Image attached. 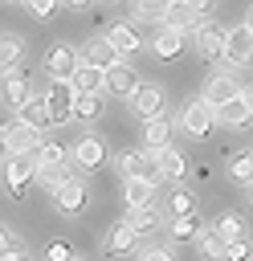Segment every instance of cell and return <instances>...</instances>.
Listing matches in <instances>:
<instances>
[{"label": "cell", "mask_w": 253, "mask_h": 261, "mask_svg": "<svg viewBox=\"0 0 253 261\" xmlns=\"http://www.w3.org/2000/svg\"><path fill=\"white\" fill-rule=\"evenodd\" d=\"M180 126H184V135H192V139H208L212 126H216V106L204 102V98H192V102L180 110Z\"/></svg>", "instance_id": "cell-1"}, {"label": "cell", "mask_w": 253, "mask_h": 261, "mask_svg": "<svg viewBox=\"0 0 253 261\" xmlns=\"http://www.w3.org/2000/svg\"><path fill=\"white\" fill-rule=\"evenodd\" d=\"M69 163L78 167V171H98V167H106V143L98 139V135H82L73 147H69Z\"/></svg>", "instance_id": "cell-2"}, {"label": "cell", "mask_w": 253, "mask_h": 261, "mask_svg": "<svg viewBox=\"0 0 253 261\" xmlns=\"http://www.w3.org/2000/svg\"><path fill=\"white\" fill-rule=\"evenodd\" d=\"M118 167H122V175L127 179H147V184H159L163 179V171H159V159L151 155V151H122L118 155Z\"/></svg>", "instance_id": "cell-3"}, {"label": "cell", "mask_w": 253, "mask_h": 261, "mask_svg": "<svg viewBox=\"0 0 253 261\" xmlns=\"http://www.w3.org/2000/svg\"><path fill=\"white\" fill-rule=\"evenodd\" d=\"M37 179V155H12V159H4V188L20 200L24 196V188Z\"/></svg>", "instance_id": "cell-4"}, {"label": "cell", "mask_w": 253, "mask_h": 261, "mask_svg": "<svg viewBox=\"0 0 253 261\" xmlns=\"http://www.w3.org/2000/svg\"><path fill=\"white\" fill-rule=\"evenodd\" d=\"M78 65H82V53H78L73 45H53V49L45 53V73H49V82H69Z\"/></svg>", "instance_id": "cell-5"}, {"label": "cell", "mask_w": 253, "mask_h": 261, "mask_svg": "<svg viewBox=\"0 0 253 261\" xmlns=\"http://www.w3.org/2000/svg\"><path fill=\"white\" fill-rule=\"evenodd\" d=\"M45 102H49L53 126H57V122H69V118H73V102H78V90H73V82H49V94H45Z\"/></svg>", "instance_id": "cell-6"}, {"label": "cell", "mask_w": 253, "mask_h": 261, "mask_svg": "<svg viewBox=\"0 0 253 261\" xmlns=\"http://www.w3.org/2000/svg\"><path fill=\"white\" fill-rule=\"evenodd\" d=\"M4 130H8V151H12V155H37V151H41V130L29 126L24 118L4 122Z\"/></svg>", "instance_id": "cell-7"}, {"label": "cell", "mask_w": 253, "mask_h": 261, "mask_svg": "<svg viewBox=\"0 0 253 261\" xmlns=\"http://www.w3.org/2000/svg\"><path fill=\"white\" fill-rule=\"evenodd\" d=\"M245 90H241V82L233 77V73H224V69H216V73H208V82H204V102H212V106H220V102H233V98H241Z\"/></svg>", "instance_id": "cell-8"}, {"label": "cell", "mask_w": 253, "mask_h": 261, "mask_svg": "<svg viewBox=\"0 0 253 261\" xmlns=\"http://www.w3.org/2000/svg\"><path fill=\"white\" fill-rule=\"evenodd\" d=\"M53 208H57L61 216H78V212L86 208V184H82L78 175H69V179L53 192Z\"/></svg>", "instance_id": "cell-9"}, {"label": "cell", "mask_w": 253, "mask_h": 261, "mask_svg": "<svg viewBox=\"0 0 253 261\" xmlns=\"http://www.w3.org/2000/svg\"><path fill=\"white\" fill-rule=\"evenodd\" d=\"M224 41H229V29H220V24H200L196 29V49H200V57L204 61H216V57H224Z\"/></svg>", "instance_id": "cell-10"}, {"label": "cell", "mask_w": 253, "mask_h": 261, "mask_svg": "<svg viewBox=\"0 0 253 261\" xmlns=\"http://www.w3.org/2000/svg\"><path fill=\"white\" fill-rule=\"evenodd\" d=\"M143 82H139V73L127 65V61H114L110 69H106V94H118V98H131L135 90H139Z\"/></svg>", "instance_id": "cell-11"}, {"label": "cell", "mask_w": 253, "mask_h": 261, "mask_svg": "<svg viewBox=\"0 0 253 261\" xmlns=\"http://www.w3.org/2000/svg\"><path fill=\"white\" fill-rule=\"evenodd\" d=\"M33 98V90H29V77L20 73V69H12L8 77H4V86H0V102L8 106V110H16L20 114V106Z\"/></svg>", "instance_id": "cell-12"}, {"label": "cell", "mask_w": 253, "mask_h": 261, "mask_svg": "<svg viewBox=\"0 0 253 261\" xmlns=\"http://www.w3.org/2000/svg\"><path fill=\"white\" fill-rule=\"evenodd\" d=\"M131 110L147 122V118H159L163 114V90L159 86H139L135 94H131Z\"/></svg>", "instance_id": "cell-13"}, {"label": "cell", "mask_w": 253, "mask_h": 261, "mask_svg": "<svg viewBox=\"0 0 253 261\" xmlns=\"http://www.w3.org/2000/svg\"><path fill=\"white\" fill-rule=\"evenodd\" d=\"M224 57H229L233 65H249V61H253V33H249V24H241V29H229Z\"/></svg>", "instance_id": "cell-14"}, {"label": "cell", "mask_w": 253, "mask_h": 261, "mask_svg": "<svg viewBox=\"0 0 253 261\" xmlns=\"http://www.w3.org/2000/svg\"><path fill=\"white\" fill-rule=\"evenodd\" d=\"M163 24H167V29H175V33H192V29H200L204 20H200V12H196L188 0H171V8H167V16H163Z\"/></svg>", "instance_id": "cell-15"}, {"label": "cell", "mask_w": 253, "mask_h": 261, "mask_svg": "<svg viewBox=\"0 0 253 261\" xmlns=\"http://www.w3.org/2000/svg\"><path fill=\"white\" fill-rule=\"evenodd\" d=\"M135 245H139V232H135L127 220H118V224L106 232V241H102V253H106V257H118V253H131Z\"/></svg>", "instance_id": "cell-16"}, {"label": "cell", "mask_w": 253, "mask_h": 261, "mask_svg": "<svg viewBox=\"0 0 253 261\" xmlns=\"http://www.w3.org/2000/svg\"><path fill=\"white\" fill-rule=\"evenodd\" d=\"M151 53L159 57V61H175L180 53H184V33H175V29H159L155 37H151Z\"/></svg>", "instance_id": "cell-17"}, {"label": "cell", "mask_w": 253, "mask_h": 261, "mask_svg": "<svg viewBox=\"0 0 253 261\" xmlns=\"http://www.w3.org/2000/svg\"><path fill=\"white\" fill-rule=\"evenodd\" d=\"M114 61H118V53H114V45H110L106 37H94V41H86V49H82V65L110 69Z\"/></svg>", "instance_id": "cell-18"}, {"label": "cell", "mask_w": 253, "mask_h": 261, "mask_svg": "<svg viewBox=\"0 0 253 261\" xmlns=\"http://www.w3.org/2000/svg\"><path fill=\"white\" fill-rule=\"evenodd\" d=\"M167 139H171V118L167 114H159V118H147L143 122V151H163L167 147Z\"/></svg>", "instance_id": "cell-19"}, {"label": "cell", "mask_w": 253, "mask_h": 261, "mask_svg": "<svg viewBox=\"0 0 253 261\" xmlns=\"http://www.w3.org/2000/svg\"><path fill=\"white\" fill-rule=\"evenodd\" d=\"M216 122H220V126H249V122H253V114H249L245 94H241V98H233V102H220V106H216Z\"/></svg>", "instance_id": "cell-20"}, {"label": "cell", "mask_w": 253, "mask_h": 261, "mask_svg": "<svg viewBox=\"0 0 253 261\" xmlns=\"http://www.w3.org/2000/svg\"><path fill=\"white\" fill-rule=\"evenodd\" d=\"M155 159H159V171H163V179H184V175L192 171L188 155H184V151H175V147H163V151H155Z\"/></svg>", "instance_id": "cell-21"}, {"label": "cell", "mask_w": 253, "mask_h": 261, "mask_svg": "<svg viewBox=\"0 0 253 261\" xmlns=\"http://www.w3.org/2000/svg\"><path fill=\"white\" fill-rule=\"evenodd\" d=\"M69 82H73V90H78V94H102V90H106V69H94V65H78Z\"/></svg>", "instance_id": "cell-22"}, {"label": "cell", "mask_w": 253, "mask_h": 261, "mask_svg": "<svg viewBox=\"0 0 253 261\" xmlns=\"http://www.w3.org/2000/svg\"><path fill=\"white\" fill-rule=\"evenodd\" d=\"M200 232H204V224H200V216H196V212H192V216H175V220H171V228H167L171 245H188V241H200Z\"/></svg>", "instance_id": "cell-23"}, {"label": "cell", "mask_w": 253, "mask_h": 261, "mask_svg": "<svg viewBox=\"0 0 253 261\" xmlns=\"http://www.w3.org/2000/svg\"><path fill=\"white\" fill-rule=\"evenodd\" d=\"M106 41L114 45V53H118V57H127V53H139V49H143V41H139V33H135L131 24H114V29L106 33Z\"/></svg>", "instance_id": "cell-24"}, {"label": "cell", "mask_w": 253, "mask_h": 261, "mask_svg": "<svg viewBox=\"0 0 253 261\" xmlns=\"http://www.w3.org/2000/svg\"><path fill=\"white\" fill-rule=\"evenodd\" d=\"M16 118H24V122H29V126H37V130H45V126H53V114H49V102H45V98H37V94H33V98H29L24 106H20V114H16Z\"/></svg>", "instance_id": "cell-25"}, {"label": "cell", "mask_w": 253, "mask_h": 261, "mask_svg": "<svg viewBox=\"0 0 253 261\" xmlns=\"http://www.w3.org/2000/svg\"><path fill=\"white\" fill-rule=\"evenodd\" d=\"M159 220H163V216H159V208H155V204H143V208H131V212H127V224H131L139 237L155 232V228H159Z\"/></svg>", "instance_id": "cell-26"}, {"label": "cell", "mask_w": 253, "mask_h": 261, "mask_svg": "<svg viewBox=\"0 0 253 261\" xmlns=\"http://www.w3.org/2000/svg\"><path fill=\"white\" fill-rule=\"evenodd\" d=\"M224 245H229V241H224L216 228H204V232H200V241H196V249H200V257H204V261H220V257H224Z\"/></svg>", "instance_id": "cell-27"}, {"label": "cell", "mask_w": 253, "mask_h": 261, "mask_svg": "<svg viewBox=\"0 0 253 261\" xmlns=\"http://www.w3.org/2000/svg\"><path fill=\"white\" fill-rule=\"evenodd\" d=\"M20 57H24V45H20L16 37H0V73H4V77L20 65Z\"/></svg>", "instance_id": "cell-28"}, {"label": "cell", "mask_w": 253, "mask_h": 261, "mask_svg": "<svg viewBox=\"0 0 253 261\" xmlns=\"http://www.w3.org/2000/svg\"><path fill=\"white\" fill-rule=\"evenodd\" d=\"M122 196H127V208H143V204H151V196H155V184H147V179H127Z\"/></svg>", "instance_id": "cell-29"}, {"label": "cell", "mask_w": 253, "mask_h": 261, "mask_svg": "<svg viewBox=\"0 0 253 261\" xmlns=\"http://www.w3.org/2000/svg\"><path fill=\"white\" fill-rule=\"evenodd\" d=\"M167 8H171V0H135V16L147 24H163Z\"/></svg>", "instance_id": "cell-30"}, {"label": "cell", "mask_w": 253, "mask_h": 261, "mask_svg": "<svg viewBox=\"0 0 253 261\" xmlns=\"http://www.w3.org/2000/svg\"><path fill=\"white\" fill-rule=\"evenodd\" d=\"M224 241H237V237H245V216L241 212H224V216H216V224H212Z\"/></svg>", "instance_id": "cell-31"}, {"label": "cell", "mask_w": 253, "mask_h": 261, "mask_svg": "<svg viewBox=\"0 0 253 261\" xmlns=\"http://www.w3.org/2000/svg\"><path fill=\"white\" fill-rule=\"evenodd\" d=\"M98 114H102V94H78V102H73V118L86 122V118H98Z\"/></svg>", "instance_id": "cell-32"}, {"label": "cell", "mask_w": 253, "mask_h": 261, "mask_svg": "<svg viewBox=\"0 0 253 261\" xmlns=\"http://www.w3.org/2000/svg\"><path fill=\"white\" fill-rule=\"evenodd\" d=\"M229 175L237 179V184H253V151H241V155H233V163H229Z\"/></svg>", "instance_id": "cell-33"}, {"label": "cell", "mask_w": 253, "mask_h": 261, "mask_svg": "<svg viewBox=\"0 0 253 261\" xmlns=\"http://www.w3.org/2000/svg\"><path fill=\"white\" fill-rule=\"evenodd\" d=\"M167 212H171V216H192V212H196V196L184 192V188L171 192V196H167Z\"/></svg>", "instance_id": "cell-34"}, {"label": "cell", "mask_w": 253, "mask_h": 261, "mask_svg": "<svg viewBox=\"0 0 253 261\" xmlns=\"http://www.w3.org/2000/svg\"><path fill=\"white\" fill-rule=\"evenodd\" d=\"M65 159H69V151L61 143H41V151H37V163H45V167H61Z\"/></svg>", "instance_id": "cell-35"}, {"label": "cell", "mask_w": 253, "mask_h": 261, "mask_svg": "<svg viewBox=\"0 0 253 261\" xmlns=\"http://www.w3.org/2000/svg\"><path fill=\"white\" fill-rule=\"evenodd\" d=\"M249 257H253V245H249L245 237H237V241L224 245V257H220V261H249Z\"/></svg>", "instance_id": "cell-36"}, {"label": "cell", "mask_w": 253, "mask_h": 261, "mask_svg": "<svg viewBox=\"0 0 253 261\" xmlns=\"http://www.w3.org/2000/svg\"><path fill=\"white\" fill-rule=\"evenodd\" d=\"M24 4H29V12H33V16L49 20V16L57 12V4H61V0H24Z\"/></svg>", "instance_id": "cell-37"}, {"label": "cell", "mask_w": 253, "mask_h": 261, "mask_svg": "<svg viewBox=\"0 0 253 261\" xmlns=\"http://www.w3.org/2000/svg\"><path fill=\"white\" fill-rule=\"evenodd\" d=\"M73 253H69V245H61V241H53L49 249H45V261H69Z\"/></svg>", "instance_id": "cell-38"}, {"label": "cell", "mask_w": 253, "mask_h": 261, "mask_svg": "<svg viewBox=\"0 0 253 261\" xmlns=\"http://www.w3.org/2000/svg\"><path fill=\"white\" fill-rule=\"evenodd\" d=\"M12 249H20V245H16V237H12V228H8L4 220H0V257H4V253H12Z\"/></svg>", "instance_id": "cell-39"}, {"label": "cell", "mask_w": 253, "mask_h": 261, "mask_svg": "<svg viewBox=\"0 0 253 261\" xmlns=\"http://www.w3.org/2000/svg\"><path fill=\"white\" fill-rule=\"evenodd\" d=\"M139 261H175V257H171V249H143Z\"/></svg>", "instance_id": "cell-40"}, {"label": "cell", "mask_w": 253, "mask_h": 261, "mask_svg": "<svg viewBox=\"0 0 253 261\" xmlns=\"http://www.w3.org/2000/svg\"><path fill=\"white\" fill-rule=\"evenodd\" d=\"M0 261H29V253H24V245H20V249H12V253H4Z\"/></svg>", "instance_id": "cell-41"}, {"label": "cell", "mask_w": 253, "mask_h": 261, "mask_svg": "<svg viewBox=\"0 0 253 261\" xmlns=\"http://www.w3.org/2000/svg\"><path fill=\"white\" fill-rule=\"evenodd\" d=\"M0 159H12V151H8V130L0 126Z\"/></svg>", "instance_id": "cell-42"}, {"label": "cell", "mask_w": 253, "mask_h": 261, "mask_svg": "<svg viewBox=\"0 0 253 261\" xmlns=\"http://www.w3.org/2000/svg\"><path fill=\"white\" fill-rule=\"evenodd\" d=\"M188 4H192V8H196V12H200V16H204V12H208V4H212V0H188Z\"/></svg>", "instance_id": "cell-43"}, {"label": "cell", "mask_w": 253, "mask_h": 261, "mask_svg": "<svg viewBox=\"0 0 253 261\" xmlns=\"http://www.w3.org/2000/svg\"><path fill=\"white\" fill-rule=\"evenodd\" d=\"M61 4H65V8H86L90 0H61Z\"/></svg>", "instance_id": "cell-44"}, {"label": "cell", "mask_w": 253, "mask_h": 261, "mask_svg": "<svg viewBox=\"0 0 253 261\" xmlns=\"http://www.w3.org/2000/svg\"><path fill=\"white\" fill-rule=\"evenodd\" d=\"M245 102H249V114H253V86L245 90Z\"/></svg>", "instance_id": "cell-45"}, {"label": "cell", "mask_w": 253, "mask_h": 261, "mask_svg": "<svg viewBox=\"0 0 253 261\" xmlns=\"http://www.w3.org/2000/svg\"><path fill=\"white\" fill-rule=\"evenodd\" d=\"M245 24H249V33H253V12H249V20H245Z\"/></svg>", "instance_id": "cell-46"}, {"label": "cell", "mask_w": 253, "mask_h": 261, "mask_svg": "<svg viewBox=\"0 0 253 261\" xmlns=\"http://www.w3.org/2000/svg\"><path fill=\"white\" fill-rule=\"evenodd\" d=\"M249 200H253V184H249Z\"/></svg>", "instance_id": "cell-47"}, {"label": "cell", "mask_w": 253, "mask_h": 261, "mask_svg": "<svg viewBox=\"0 0 253 261\" xmlns=\"http://www.w3.org/2000/svg\"><path fill=\"white\" fill-rule=\"evenodd\" d=\"M69 261H82V257H69Z\"/></svg>", "instance_id": "cell-48"}, {"label": "cell", "mask_w": 253, "mask_h": 261, "mask_svg": "<svg viewBox=\"0 0 253 261\" xmlns=\"http://www.w3.org/2000/svg\"><path fill=\"white\" fill-rule=\"evenodd\" d=\"M102 4H110V0H102Z\"/></svg>", "instance_id": "cell-49"}]
</instances>
